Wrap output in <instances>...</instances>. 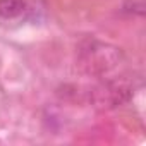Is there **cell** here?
Segmentation results:
<instances>
[{
    "label": "cell",
    "mask_w": 146,
    "mask_h": 146,
    "mask_svg": "<svg viewBox=\"0 0 146 146\" xmlns=\"http://www.w3.org/2000/svg\"><path fill=\"white\" fill-rule=\"evenodd\" d=\"M124 62L120 48L98 40H84L78 48V65L88 76L105 79Z\"/></svg>",
    "instance_id": "1"
},
{
    "label": "cell",
    "mask_w": 146,
    "mask_h": 146,
    "mask_svg": "<svg viewBox=\"0 0 146 146\" xmlns=\"http://www.w3.org/2000/svg\"><path fill=\"white\" fill-rule=\"evenodd\" d=\"M28 9L26 0H0V19H16Z\"/></svg>",
    "instance_id": "3"
},
{
    "label": "cell",
    "mask_w": 146,
    "mask_h": 146,
    "mask_svg": "<svg viewBox=\"0 0 146 146\" xmlns=\"http://www.w3.org/2000/svg\"><path fill=\"white\" fill-rule=\"evenodd\" d=\"M134 93V83L129 78H105L90 91V100L100 108H115L124 105Z\"/></svg>",
    "instance_id": "2"
}]
</instances>
